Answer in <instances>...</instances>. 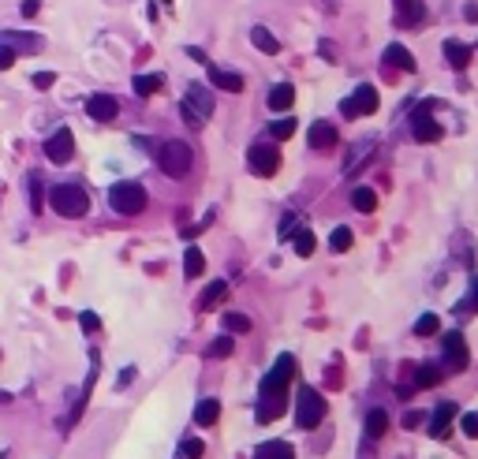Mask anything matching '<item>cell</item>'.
I'll list each match as a JSON object with an SVG mask.
<instances>
[{
	"mask_svg": "<svg viewBox=\"0 0 478 459\" xmlns=\"http://www.w3.org/2000/svg\"><path fill=\"white\" fill-rule=\"evenodd\" d=\"M441 377H444L441 366H419L415 370V388H433V385H441Z\"/></svg>",
	"mask_w": 478,
	"mask_h": 459,
	"instance_id": "cell-28",
	"label": "cell"
},
{
	"mask_svg": "<svg viewBox=\"0 0 478 459\" xmlns=\"http://www.w3.org/2000/svg\"><path fill=\"white\" fill-rule=\"evenodd\" d=\"M437 329H441L437 314H422V318L415 321V333H419V336H433V333H437Z\"/></svg>",
	"mask_w": 478,
	"mask_h": 459,
	"instance_id": "cell-32",
	"label": "cell"
},
{
	"mask_svg": "<svg viewBox=\"0 0 478 459\" xmlns=\"http://www.w3.org/2000/svg\"><path fill=\"white\" fill-rule=\"evenodd\" d=\"M385 433H389V414L382 407H374L370 414H366V437L377 441V437H385Z\"/></svg>",
	"mask_w": 478,
	"mask_h": 459,
	"instance_id": "cell-24",
	"label": "cell"
},
{
	"mask_svg": "<svg viewBox=\"0 0 478 459\" xmlns=\"http://www.w3.org/2000/svg\"><path fill=\"white\" fill-rule=\"evenodd\" d=\"M254 459H296V452H291L288 441H266V444H258Z\"/></svg>",
	"mask_w": 478,
	"mask_h": 459,
	"instance_id": "cell-21",
	"label": "cell"
},
{
	"mask_svg": "<svg viewBox=\"0 0 478 459\" xmlns=\"http://www.w3.org/2000/svg\"><path fill=\"white\" fill-rule=\"evenodd\" d=\"M385 68H396V71H415V57L404 49V45H389L385 49Z\"/></svg>",
	"mask_w": 478,
	"mask_h": 459,
	"instance_id": "cell-18",
	"label": "cell"
},
{
	"mask_svg": "<svg viewBox=\"0 0 478 459\" xmlns=\"http://www.w3.org/2000/svg\"><path fill=\"white\" fill-rule=\"evenodd\" d=\"M393 4H396V23L400 27L422 23V4H419V0H393Z\"/></svg>",
	"mask_w": 478,
	"mask_h": 459,
	"instance_id": "cell-17",
	"label": "cell"
},
{
	"mask_svg": "<svg viewBox=\"0 0 478 459\" xmlns=\"http://www.w3.org/2000/svg\"><path fill=\"white\" fill-rule=\"evenodd\" d=\"M296 377V358L291 355H280L277 366L266 374L262 381V392H258V422H277L288 407V385Z\"/></svg>",
	"mask_w": 478,
	"mask_h": 459,
	"instance_id": "cell-1",
	"label": "cell"
},
{
	"mask_svg": "<svg viewBox=\"0 0 478 459\" xmlns=\"http://www.w3.org/2000/svg\"><path fill=\"white\" fill-rule=\"evenodd\" d=\"M456 414H460L456 403H437V407H433V422H430V437H444V433H449V425H452Z\"/></svg>",
	"mask_w": 478,
	"mask_h": 459,
	"instance_id": "cell-14",
	"label": "cell"
},
{
	"mask_svg": "<svg viewBox=\"0 0 478 459\" xmlns=\"http://www.w3.org/2000/svg\"><path fill=\"white\" fill-rule=\"evenodd\" d=\"M52 82H57V75H52V71H38V75H34V86H38V90H49Z\"/></svg>",
	"mask_w": 478,
	"mask_h": 459,
	"instance_id": "cell-38",
	"label": "cell"
},
{
	"mask_svg": "<svg viewBox=\"0 0 478 459\" xmlns=\"http://www.w3.org/2000/svg\"><path fill=\"white\" fill-rule=\"evenodd\" d=\"M79 325H82L86 333H97V329H101V321H97L94 310H82V314H79Z\"/></svg>",
	"mask_w": 478,
	"mask_h": 459,
	"instance_id": "cell-37",
	"label": "cell"
},
{
	"mask_svg": "<svg viewBox=\"0 0 478 459\" xmlns=\"http://www.w3.org/2000/svg\"><path fill=\"white\" fill-rule=\"evenodd\" d=\"M291 101H296V86H291V82H277L273 90H269V97H266V105L273 108V112L291 108Z\"/></svg>",
	"mask_w": 478,
	"mask_h": 459,
	"instance_id": "cell-15",
	"label": "cell"
},
{
	"mask_svg": "<svg viewBox=\"0 0 478 459\" xmlns=\"http://www.w3.org/2000/svg\"><path fill=\"white\" fill-rule=\"evenodd\" d=\"M157 165H161V172H165V176H172V180H183V176L191 172V165H194V153H191L187 142L168 138L165 146L157 150Z\"/></svg>",
	"mask_w": 478,
	"mask_h": 459,
	"instance_id": "cell-2",
	"label": "cell"
},
{
	"mask_svg": "<svg viewBox=\"0 0 478 459\" xmlns=\"http://www.w3.org/2000/svg\"><path fill=\"white\" fill-rule=\"evenodd\" d=\"M15 64V52H8V49H0V71H8Z\"/></svg>",
	"mask_w": 478,
	"mask_h": 459,
	"instance_id": "cell-43",
	"label": "cell"
},
{
	"mask_svg": "<svg viewBox=\"0 0 478 459\" xmlns=\"http://www.w3.org/2000/svg\"><path fill=\"white\" fill-rule=\"evenodd\" d=\"M224 329L228 333H247L251 329V318H243V314H224Z\"/></svg>",
	"mask_w": 478,
	"mask_h": 459,
	"instance_id": "cell-34",
	"label": "cell"
},
{
	"mask_svg": "<svg viewBox=\"0 0 478 459\" xmlns=\"http://www.w3.org/2000/svg\"><path fill=\"white\" fill-rule=\"evenodd\" d=\"M411 131H415L419 142H437L444 135L441 124L430 116V108H415V112H411Z\"/></svg>",
	"mask_w": 478,
	"mask_h": 459,
	"instance_id": "cell-10",
	"label": "cell"
},
{
	"mask_svg": "<svg viewBox=\"0 0 478 459\" xmlns=\"http://www.w3.org/2000/svg\"><path fill=\"white\" fill-rule=\"evenodd\" d=\"M314 247H318L314 232H310V228H299V235H296V254H299V258H310Z\"/></svg>",
	"mask_w": 478,
	"mask_h": 459,
	"instance_id": "cell-31",
	"label": "cell"
},
{
	"mask_svg": "<svg viewBox=\"0 0 478 459\" xmlns=\"http://www.w3.org/2000/svg\"><path fill=\"white\" fill-rule=\"evenodd\" d=\"M183 105H187V108H191V112L198 116V119H210V116H213V94L205 90V86H198V82H194L191 90H187V97H183Z\"/></svg>",
	"mask_w": 478,
	"mask_h": 459,
	"instance_id": "cell-11",
	"label": "cell"
},
{
	"mask_svg": "<svg viewBox=\"0 0 478 459\" xmlns=\"http://www.w3.org/2000/svg\"><path fill=\"white\" fill-rule=\"evenodd\" d=\"M321 418H325L321 392L310 388V385H299V392H296V425L299 430H318Z\"/></svg>",
	"mask_w": 478,
	"mask_h": 459,
	"instance_id": "cell-4",
	"label": "cell"
},
{
	"mask_svg": "<svg viewBox=\"0 0 478 459\" xmlns=\"http://www.w3.org/2000/svg\"><path fill=\"white\" fill-rule=\"evenodd\" d=\"M340 108H344V116H347V119H355V116H358V112H355V105H352V97H347V101H344Z\"/></svg>",
	"mask_w": 478,
	"mask_h": 459,
	"instance_id": "cell-46",
	"label": "cell"
},
{
	"mask_svg": "<svg viewBox=\"0 0 478 459\" xmlns=\"http://www.w3.org/2000/svg\"><path fill=\"white\" fill-rule=\"evenodd\" d=\"M217 418H221V403H217L213 396L202 400L198 407H194V422H198V425H213Z\"/></svg>",
	"mask_w": 478,
	"mask_h": 459,
	"instance_id": "cell-25",
	"label": "cell"
},
{
	"mask_svg": "<svg viewBox=\"0 0 478 459\" xmlns=\"http://www.w3.org/2000/svg\"><path fill=\"white\" fill-rule=\"evenodd\" d=\"M183 272H187V280H198L202 272H205V254L198 247H191L187 254H183Z\"/></svg>",
	"mask_w": 478,
	"mask_h": 459,
	"instance_id": "cell-23",
	"label": "cell"
},
{
	"mask_svg": "<svg viewBox=\"0 0 478 459\" xmlns=\"http://www.w3.org/2000/svg\"><path fill=\"white\" fill-rule=\"evenodd\" d=\"M71 153H75V135H71L68 127L52 131V135L45 138V157L52 161V165H68Z\"/></svg>",
	"mask_w": 478,
	"mask_h": 459,
	"instance_id": "cell-7",
	"label": "cell"
},
{
	"mask_svg": "<svg viewBox=\"0 0 478 459\" xmlns=\"http://www.w3.org/2000/svg\"><path fill=\"white\" fill-rule=\"evenodd\" d=\"M180 112H183V119H187V127H194V131H198V127L205 124V119H198V116H194V112H191L187 105H180Z\"/></svg>",
	"mask_w": 478,
	"mask_h": 459,
	"instance_id": "cell-41",
	"label": "cell"
},
{
	"mask_svg": "<svg viewBox=\"0 0 478 459\" xmlns=\"http://www.w3.org/2000/svg\"><path fill=\"white\" fill-rule=\"evenodd\" d=\"M404 425H407V430H415V425H419V414L407 411V414H404Z\"/></svg>",
	"mask_w": 478,
	"mask_h": 459,
	"instance_id": "cell-45",
	"label": "cell"
},
{
	"mask_svg": "<svg viewBox=\"0 0 478 459\" xmlns=\"http://www.w3.org/2000/svg\"><path fill=\"white\" fill-rule=\"evenodd\" d=\"M467 19H471V23H478V8H475V4H467Z\"/></svg>",
	"mask_w": 478,
	"mask_h": 459,
	"instance_id": "cell-47",
	"label": "cell"
},
{
	"mask_svg": "<svg viewBox=\"0 0 478 459\" xmlns=\"http://www.w3.org/2000/svg\"><path fill=\"white\" fill-rule=\"evenodd\" d=\"M161 82H165L161 75H138V79H135V94L138 97H150V94L161 90Z\"/></svg>",
	"mask_w": 478,
	"mask_h": 459,
	"instance_id": "cell-30",
	"label": "cell"
},
{
	"mask_svg": "<svg viewBox=\"0 0 478 459\" xmlns=\"http://www.w3.org/2000/svg\"><path fill=\"white\" fill-rule=\"evenodd\" d=\"M224 295H228V284H224V280H213L210 288L202 291V299H198V310H210V306H217V303L224 299Z\"/></svg>",
	"mask_w": 478,
	"mask_h": 459,
	"instance_id": "cell-27",
	"label": "cell"
},
{
	"mask_svg": "<svg viewBox=\"0 0 478 459\" xmlns=\"http://www.w3.org/2000/svg\"><path fill=\"white\" fill-rule=\"evenodd\" d=\"M441 351H444V366L452 370V374H463L467 363H471V355H467V340L460 333H449L441 340Z\"/></svg>",
	"mask_w": 478,
	"mask_h": 459,
	"instance_id": "cell-8",
	"label": "cell"
},
{
	"mask_svg": "<svg viewBox=\"0 0 478 459\" xmlns=\"http://www.w3.org/2000/svg\"><path fill=\"white\" fill-rule=\"evenodd\" d=\"M463 306H467V310H478V277L471 280V291H467V303Z\"/></svg>",
	"mask_w": 478,
	"mask_h": 459,
	"instance_id": "cell-40",
	"label": "cell"
},
{
	"mask_svg": "<svg viewBox=\"0 0 478 459\" xmlns=\"http://www.w3.org/2000/svg\"><path fill=\"white\" fill-rule=\"evenodd\" d=\"M131 377H135V370H131V366H127V370H124V374H120V381H116V385H120V388H124V385H131Z\"/></svg>",
	"mask_w": 478,
	"mask_h": 459,
	"instance_id": "cell-44",
	"label": "cell"
},
{
	"mask_svg": "<svg viewBox=\"0 0 478 459\" xmlns=\"http://www.w3.org/2000/svg\"><path fill=\"white\" fill-rule=\"evenodd\" d=\"M352 205H355L358 213H374L377 210V194L370 187H355L352 191Z\"/></svg>",
	"mask_w": 478,
	"mask_h": 459,
	"instance_id": "cell-26",
	"label": "cell"
},
{
	"mask_svg": "<svg viewBox=\"0 0 478 459\" xmlns=\"http://www.w3.org/2000/svg\"><path fill=\"white\" fill-rule=\"evenodd\" d=\"M202 452H205V444L198 441V437H187V441H183V456L187 459H202Z\"/></svg>",
	"mask_w": 478,
	"mask_h": 459,
	"instance_id": "cell-36",
	"label": "cell"
},
{
	"mask_svg": "<svg viewBox=\"0 0 478 459\" xmlns=\"http://www.w3.org/2000/svg\"><path fill=\"white\" fill-rule=\"evenodd\" d=\"M247 165H251L254 176L269 180V176H277V172H280V153L269 146V142H258V146H251V153H247Z\"/></svg>",
	"mask_w": 478,
	"mask_h": 459,
	"instance_id": "cell-6",
	"label": "cell"
},
{
	"mask_svg": "<svg viewBox=\"0 0 478 459\" xmlns=\"http://www.w3.org/2000/svg\"><path fill=\"white\" fill-rule=\"evenodd\" d=\"M49 205H52L60 217L75 221V217H86V210H90V198H86V191L75 187V183H60V187L49 191Z\"/></svg>",
	"mask_w": 478,
	"mask_h": 459,
	"instance_id": "cell-3",
	"label": "cell"
},
{
	"mask_svg": "<svg viewBox=\"0 0 478 459\" xmlns=\"http://www.w3.org/2000/svg\"><path fill=\"white\" fill-rule=\"evenodd\" d=\"M460 425H463V433H467V437H478V414H463V422H460Z\"/></svg>",
	"mask_w": 478,
	"mask_h": 459,
	"instance_id": "cell-39",
	"label": "cell"
},
{
	"mask_svg": "<svg viewBox=\"0 0 478 459\" xmlns=\"http://www.w3.org/2000/svg\"><path fill=\"white\" fill-rule=\"evenodd\" d=\"M232 347H236L232 336H217V340L210 344V355H213V358H228V355H232Z\"/></svg>",
	"mask_w": 478,
	"mask_h": 459,
	"instance_id": "cell-33",
	"label": "cell"
},
{
	"mask_svg": "<svg viewBox=\"0 0 478 459\" xmlns=\"http://www.w3.org/2000/svg\"><path fill=\"white\" fill-rule=\"evenodd\" d=\"M38 12H41V0H23V15L27 19H34Z\"/></svg>",
	"mask_w": 478,
	"mask_h": 459,
	"instance_id": "cell-42",
	"label": "cell"
},
{
	"mask_svg": "<svg viewBox=\"0 0 478 459\" xmlns=\"http://www.w3.org/2000/svg\"><path fill=\"white\" fill-rule=\"evenodd\" d=\"M307 142L314 150H329V146H336V127L329 119H314L310 131H307Z\"/></svg>",
	"mask_w": 478,
	"mask_h": 459,
	"instance_id": "cell-13",
	"label": "cell"
},
{
	"mask_svg": "<svg viewBox=\"0 0 478 459\" xmlns=\"http://www.w3.org/2000/svg\"><path fill=\"white\" fill-rule=\"evenodd\" d=\"M210 82L221 86V90H228V94H239V90H243V75L221 71V68H213V64H210Z\"/></svg>",
	"mask_w": 478,
	"mask_h": 459,
	"instance_id": "cell-19",
	"label": "cell"
},
{
	"mask_svg": "<svg viewBox=\"0 0 478 459\" xmlns=\"http://www.w3.org/2000/svg\"><path fill=\"white\" fill-rule=\"evenodd\" d=\"M444 60H449L456 71H463L467 64H471V45H463V41H444Z\"/></svg>",
	"mask_w": 478,
	"mask_h": 459,
	"instance_id": "cell-20",
	"label": "cell"
},
{
	"mask_svg": "<svg viewBox=\"0 0 478 459\" xmlns=\"http://www.w3.org/2000/svg\"><path fill=\"white\" fill-rule=\"evenodd\" d=\"M0 49H8V52H41L45 49V38L41 34H27V30H4L0 34Z\"/></svg>",
	"mask_w": 478,
	"mask_h": 459,
	"instance_id": "cell-9",
	"label": "cell"
},
{
	"mask_svg": "<svg viewBox=\"0 0 478 459\" xmlns=\"http://www.w3.org/2000/svg\"><path fill=\"white\" fill-rule=\"evenodd\" d=\"M86 112H90V119H101V124H108V119H116L120 112V101L108 94H94L90 101H86Z\"/></svg>",
	"mask_w": 478,
	"mask_h": 459,
	"instance_id": "cell-12",
	"label": "cell"
},
{
	"mask_svg": "<svg viewBox=\"0 0 478 459\" xmlns=\"http://www.w3.org/2000/svg\"><path fill=\"white\" fill-rule=\"evenodd\" d=\"M352 105H355V112H358V116H374V112H377V90H374L370 82H363V86L355 90Z\"/></svg>",
	"mask_w": 478,
	"mask_h": 459,
	"instance_id": "cell-16",
	"label": "cell"
},
{
	"mask_svg": "<svg viewBox=\"0 0 478 459\" xmlns=\"http://www.w3.org/2000/svg\"><path fill=\"white\" fill-rule=\"evenodd\" d=\"M108 205H113L116 213H124V217L143 213L146 210V187H143V183H135V180L116 183V187L108 191Z\"/></svg>",
	"mask_w": 478,
	"mask_h": 459,
	"instance_id": "cell-5",
	"label": "cell"
},
{
	"mask_svg": "<svg viewBox=\"0 0 478 459\" xmlns=\"http://www.w3.org/2000/svg\"><path fill=\"white\" fill-rule=\"evenodd\" d=\"M352 243H355L352 228H333V235H329V247L336 250V254H344V250H352Z\"/></svg>",
	"mask_w": 478,
	"mask_h": 459,
	"instance_id": "cell-29",
	"label": "cell"
},
{
	"mask_svg": "<svg viewBox=\"0 0 478 459\" xmlns=\"http://www.w3.org/2000/svg\"><path fill=\"white\" fill-rule=\"evenodd\" d=\"M291 135H296V119H277L269 127V138H291Z\"/></svg>",
	"mask_w": 478,
	"mask_h": 459,
	"instance_id": "cell-35",
	"label": "cell"
},
{
	"mask_svg": "<svg viewBox=\"0 0 478 459\" xmlns=\"http://www.w3.org/2000/svg\"><path fill=\"white\" fill-rule=\"evenodd\" d=\"M251 41H254L258 52H266V57H277V52H280V41L269 34L266 27H254V30H251Z\"/></svg>",
	"mask_w": 478,
	"mask_h": 459,
	"instance_id": "cell-22",
	"label": "cell"
}]
</instances>
